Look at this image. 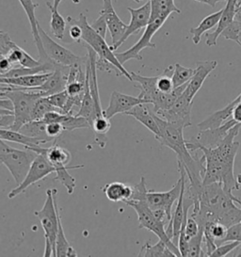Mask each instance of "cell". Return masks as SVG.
Here are the masks:
<instances>
[{
  "label": "cell",
  "mask_w": 241,
  "mask_h": 257,
  "mask_svg": "<svg viewBox=\"0 0 241 257\" xmlns=\"http://www.w3.org/2000/svg\"><path fill=\"white\" fill-rule=\"evenodd\" d=\"M185 195L193 201L191 217L200 227L209 222H220L231 227L241 221V207H237L234 196L226 192L220 183L203 185L201 189L192 191L187 189Z\"/></svg>",
  "instance_id": "1"
},
{
  "label": "cell",
  "mask_w": 241,
  "mask_h": 257,
  "mask_svg": "<svg viewBox=\"0 0 241 257\" xmlns=\"http://www.w3.org/2000/svg\"><path fill=\"white\" fill-rule=\"evenodd\" d=\"M240 123L230 129L224 140L217 147H201L198 151L203 153L205 159V172L203 185L220 183L226 192L233 196V190H238L240 185L233 173L234 159L239 149V143L234 139L238 135Z\"/></svg>",
  "instance_id": "2"
},
{
  "label": "cell",
  "mask_w": 241,
  "mask_h": 257,
  "mask_svg": "<svg viewBox=\"0 0 241 257\" xmlns=\"http://www.w3.org/2000/svg\"><path fill=\"white\" fill-rule=\"evenodd\" d=\"M0 97L11 99L15 106V122L11 130L19 131L24 124L32 121V109L44 94L41 91H30L7 84L1 83Z\"/></svg>",
  "instance_id": "3"
},
{
  "label": "cell",
  "mask_w": 241,
  "mask_h": 257,
  "mask_svg": "<svg viewBox=\"0 0 241 257\" xmlns=\"http://www.w3.org/2000/svg\"><path fill=\"white\" fill-rule=\"evenodd\" d=\"M58 190L48 189L46 199L41 210L34 211L45 232V247L44 256H56V240L59 231V205L57 203Z\"/></svg>",
  "instance_id": "4"
},
{
  "label": "cell",
  "mask_w": 241,
  "mask_h": 257,
  "mask_svg": "<svg viewBox=\"0 0 241 257\" xmlns=\"http://www.w3.org/2000/svg\"><path fill=\"white\" fill-rule=\"evenodd\" d=\"M66 21L68 24H77L82 29V41L88 46H90L96 54L99 59H103L106 61H110L117 68L123 73V76L127 77L129 81L132 82V76L131 73H128V70L124 67V64H122L119 60L116 57V54L114 53L111 46H108L105 42V39L103 38L100 34H98L96 31L92 29V27L88 23L87 17L83 14L79 15V18L75 19L72 16H67Z\"/></svg>",
  "instance_id": "5"
},
{
  "label": "cell",
  "mask_w": 241,
  "mask_h": 257,
  "mask_svg": "<svg viewBox=\"0 0 241 257\" xmlns=\"http://www.w3.org/2000/svg\"><path fill=\"white\" fill-rule=\"evenodd\" d=\"M6 143L7 142L2 140L0 142V161L10 171L18 186L26 178L38 154L29 149H16Z\"/></svg>",
  "instance_id": "6"
},
{
  "label": "cell",
  "mask_w": 241,
  "mask_h": 257,
  "mask_svg": "<svg viewBox=\"0 0 241 257\" xmlns=\"http://www.w3.org/2000/svg\"><path fill=\"white\" fill-rule=\"evenodd\" d=\"M125 204H128L135 210L139 219L140 229H146L148 231H151L152 233L158 236L159 239L165 242L169 249L173 251L176 256H182L178 246L175 243H173V240L167 234L165 223L156 218L153 210L149 207L146 201H128Z\"/></svg>",
  "instance_id": "7"
},
{
  "label": "cell",
  "mask_w": 241,
  "mask_h": 257,
  "mask_svg": "<svg viewBox=\"0 0 241 257\" xmlns=\"http://www.w3.org/2000/svg\"><path fill=\"white\" fill-rule=\"evenodd\" d=\"M167 19L168 18L164 16H151L150 22L144 29L143 36L138 41V43H136L134 46L122 53H115L120 63L125 64L126 62L131 60L143 61V58L141 55V52L145 48H156V45L152 43V39L161 29V27L164 25Z\"/></svg>",
  "instance_id": "8"
},
{
  "label": "cell",
  "mask_w": 241,
  "mask_h": 257,
  "mask_svg": "<svg viewBox=\"0 0 241 257\" xmlns=\"http://www.w3.org/2000/svg\"><path fill=\"white\" fill-rule=\"evenodd\" d=\"M38 30L40 32V36L42 39V43L45 48V53L54 62L64 65V66H73L77 64L86 63L88 61V55L84 57H79L75 53H73L68 48L60 46L57 42H55L43 28L38 24Z\"/></svg>",
  "instance_id": "9"
},
{
  "label": "cell",
  "mask_w": 241,
  "mask_h": 257,
  "mask_svg": "<svg viewBox=\"0 0 241 257\" xmlns=\"http://www.w3.org/2000/svg\"><path fill=\"white\" fill-rule=\"evenodd\" d=\"M56 173V169L53 166L52 163L48 160L44 154H38L37 157L33 160L30 168V171L27 174L24 181L18 185L15 189H13L8 197L10 199H14L19 194L25 192L30 186L36 184L39 181L45 179L49 174Z\"/></svg>",
  "instance_id": "10"
},
{
  "label": "cell",
  "mask_w": 241,
  "mask_h": 257,
  "mask_svg": "<svg viewBox=\"0 0 241 257\" xmlns=\"http://www.w3.org/2000/svg\"><path fill=\"white\" fill-rule=\"evenodd\" d=\"M237 122L231 118L230 120L224 122L222 125L217 128L200 130V133L195 138L187 141L188 150L193 153L198 151L201 147L214 148L220 144L224 138L227 136L230 129L233 127Z\"/></svg>",
  "instance_id": "11"
},
{
  "label": "cell",
  "mask_w": 241,
  "mask_h": 257,
  "mask_svg": "<svg viewBox=\"0 0 241 257\" xmlns=\"http://www.w3.org/2000/svg\"><path fill=\"white\" fill-rule=\"evenodd\" d=\"M193 106V101L188 99L186 94L179 96V98L175 101V103L170 108L161 110L155 113L176 125H179L183 128L191 126V110Z\"/></svg>",
  "instance_id": "12"
},
{
  "label": "cell",
  "mask_w": 241,
  "mask_h": 257,
  "mask_svg": "<svg viewBox=\"0 0 241 257\" xmlns=\"http://www.w3.org/2000/svg\"><path fill=\"white\" fill-rule=\"evenodd\" d=\"M182 191V178L176 182L169 191L158 192L148 190L146 194V203L152 210L154 209H163L165 210L169 219L173 217V206L174 203L179 199Z\"/></svg>",
  "instance_id": "13"
},
{
  "label": "cell",
  "mask_w": 241,
  "mask_h": 257,
  "mask_svg": "<svg viewBox=\"0 0 241 257\" xmlns=\"http://www.w3.org/2000/svg\"><path fill=\"white\" fill-rule=\"evenodd\" d=\"M128 12L131 15L130 23L128 26L127 31L120 42L116 46H111L113 51L117 50L131 35L138 33L147 27V25L150 22L151 19V3L149 0L145 4H143L142 7L138 9H133L128 7Z\"/></svg>",
  "instance_id": "14"
},
{
  "label": "cell",
  "mask_w": 241,
  "mask_h": 257,
  "mask_svg": "<svg viewBox=\"0 0 241 257\" xmlns=\"http://www.w3.org/2000/svg\"><path fill=\"white\" fill-rule=\"evenodd\" d=\"M21 6H22L26 15L28 16L29 22L30 24V28H31V33L33 36V41L34 44L37 47L38 53H39V60L41 64H48V63H56L46 55L45 53V48L42 43V39L40 36V32L38 30V24L39 21L35 16V10L39 6L37 3H34L33 0H19Z\"/></svg>",
  "instance_id": "15"
},
{
  "label": "cell",
  "mask_w": 241,
  "mask_h": 257,
  "mask_svg": "<svg viewBox=\"0 0 241 257\" xmlns=\"http://www.w3.org/2000/svg\"><path fill=\"white\" fill-rule=\"evenodd\" d=\"M146 103L144 100L140 98L139 96L135 97L132 95H128L120 93L118 91H113L110 94L109 104L104 110V114L108 118L111 119L117 114H126L134 106Z\"/></svg>",
  "instance_id": "16"
},
{
  "label": "cell",
  "mask_w": 241,
  "mask_h": 257,
  "mask_svg": "<svg viewBox=\"0 0 241 257\" xmlns=\"http://www.w3.org/2000/svg\"><path fill=\"white\" fill-rule=\"evenodd\" d=\"M71 66H64L59 64L58 67L45 81V83L35 89H26L30 91H41L44 97L52 95L54 93L64 91L67 86L68 77ZM24 89V88H23Z\"/></svg>",
  "instance_id": "17"
},
{
  "label": "cell",
  "mask_w": 241,
  "mask_h": 257,
  "mask_svg": "<svg viewBox=\"0 0 241 257\" xmlns=\"http://www.w3.org/2000/svg\"><path fill=\"white\" fill-rule=\"evenodd\" d=\"M105 17L108 31L110 33L111 46H116L125 35L128 26L120 20L113 7L112 0H103V8L100 12Z\"/></svg>",
  "instance_id": "18"
},
{
  "label": "cell",
  "mask_w": 241,
  "mask_h": 257,
  "mask_svg": "<svg viewBox=\"0 0 241 257\" xmlns=\"http://www.w3.org/2000/svg\"><path fill=\"white\" fill-rule=\"evenodd\" d=\"M217 61H198L196 63L195 73L189 80L188 86L184 91V93L188 99L193 101L197 92L202 88L203 82L205 81L207 76L217 68Z\"/></svg>",
  "instance_id": "19"
},
{
  "label": "cell",
  "mask_w": 241,
  "mask_h": 257,
  "mask_svg": "<svg viewBox=\"0 0 241 257\" xmlns=\"http://www.w3.org/2000/svg\"><path fill=\"white\" fill-rule=\"evenodd\" d=\"M237 1L238 0H227L226 1L225 7L223 9L221 17L217 25V29L213 32L205 34L206 46H210V47L217 46L218 37L221 35L222 31H224L228 26H230L231 24L233 23V20L235 19V16H236Z\"/></svg>",
  "instance_id": "20"
},
{
  "label": "cell",
  "mask_w": 241,
  "mask_h": 257,
  "mask_svg": "<svg viewBox=\"0 0 241 257\" xmlns=\"http://www.w3.org/2000/svg\"><path fill=\"white\" fill-rule=\"evenodd\" d=\"M151 104L142 103L130 109L126 115L131 116L137 121H140L146 128L158 138L160 135V130L155 118V111L150 107Z\"/></svg>",
  "instance_id": "21"
},
{
  "label": "cell",
  "mask_w": 241,
  "mask_h": 257,
  "mask_svg": "<svg viewBox=\"0 0 241 257\" xmlns=\"http://www.w3.org/2000/svg\"><path fill=\"white\" fill-rule=\"evenodd\" d=\"M239 101H240V97L238 95L236 98L233 99L232 102H230L223 108L211 114L210 116H208L205 120L198 123V125H197L198 128L200 130H206V129L219 127L220 125H222L224 122L232 118L233 106H235V104L238 103Z\"/></svg>",
  "instance_id": "22"
},
{
  "label": "cell",
  "mask_w": 241,
  "mask_h": 257,
  "mask_svg": "<svg viewBox=\"0 0 241 257\" xmlns=\"http://www.w3.org/2000/svg\"><path fill=\"white\" fill-rule=\"evenodd\" d=\"M52 73L36 74L18 77H1L0 82L24 89H35L45 83Z\"/></svg>",
  "instance_id": "23"
},
{
  "label": "cell",
  "mask_w": 241,
  "mask_h": 257,
  "mask_svg": "<svg viewBox=\"0 0 241 257\" xmlns=\"http://www.w3.org/2000/svg\"><path fill=\"white\" fill-rule=\"evenodd\" d=\"M0 140L5 141L7 143L22 144L26 149L38 147L41 146L42 144H46L45 141L41 139L28 136L21 133L20 131H15L11 129H0Z\"/></svg>",
  "instance_id": "24"
},
{
  "label": "cell",
  "mask_w": 241,
  "mask_h": 257,
  "mask_svg": "<svg viewBox=\"0 0 241 257\" xmlns=\"http://www.w3.org/2000/svg\"><path fill=\"white\" fill-rule=\"evenodd\" d=\"M105 197L114 203L128 202L133 193V186H128L122 182H112L105 185L103 189Z\"/></svg>",
  "instance_id": "25"
},
{
  "label": "cell",
  "mask_w": 241,
  "mask_h": 257,
  "mask_svg": "<svg viewBox=\"0 0 241 257\" xmlns=\"http://www.w3.org/2000/svg\"><path fill=\"white\" fill-rule=\"evenodd\" d=\"M222 12H223V9L212 14L210 16H206L196 28L190 29L189 32L192 34V42L194 45L200 44L201 38L203 34L218 25V21L222 15Z\"/></svg>",
  "instance_id": "26"
},
{
  "label": "cell",
  "mask_w": 241,
  "mask_h": 257,
  "mask_svg": "<svg viewBox=\"0 0 241 257\" xmlns=\"http://www.w3.org/2000/svg\"><path fill=\"white\" fill-rule=\"evenodd\" d=\"M111 127L110 119H108L105 114L97 116L91 123V130L95 135V143L99 147L104 148L107 144L106 134Z\"/></svg>",
  "instance_id": "27"
},
{
  "label": "cell",
  "mask_w": 241,
  "mask_h": 257,
  "mask_svg": "<svg viewBox=\"0 0 241 257\" xmlns=\"http://www.w3.org/2000/svg\"><path fill=\"white\" fill-rule=\"evenodd\" d=\"M56 169L57 174L54 178L55 181H59L65 187L67 190L68 194H73L75 191L76 184H75V178L68 173V170H77V169H83L85 165H75V166H67V165H58L54 166Z\"/></svg>",
  "instance_id": "28"
},
{
  "label": "cell",
  "mask_w": 241,
  "mask_h": 257,
  "mask_svg": "<svg viewBox=\"0 0 241 257\" xmlns=\"http://www.w3.org/2000/svg\"><path fill=\"white\" fill-rule=\"evenodd\" d=\"M46 124L47 123L43 120H32V121L27 122L26 124H24L19 131L28 136L41 139V140L45 141L46 144L55 142L56 140H54L53 138L47 135Z\"/></svg>",
  "instance_id": "29"
},
{
  "label": "cell",
  "mask_w": 241,
  "mask_h": 257,
  "mask_svg": "<svg viewBox=\"0 0 241 257\" xmlns=\"http://www.w3.org/2000/svg\"><path fill=\"white\" fill-rule=\"evenodd\" d=\"M46 5L51 13V20H50L51 33L55 38L63 41L65 38L64 36H65L67 21L58 12V9H56L53 6V3L46 2Z\"/></svg>",
  "instance_id": "30"
},
{
  "label": "cell",
  "mask_w": 241,
  "mask_h": 257,
  "mask_svg": "<svg viewBox=\"0 0 241 257\" xmlns=\"http://www.w3.org/2000/svg\"><path fill=\"white\" fill-rule=\"evenodd\" d=\"M151 3V16H164L169 18L173 14H181L174 0H149Z\"/></svg>",
  "instance_id": "31"
},
{
  "label": "cell",
  "mask_w": 241,
  "mask_h": 257,
  "mask_svg": "<svg viewBox=\"0 0 241 257\" xmlns=\"http://www.w3.org/2000/svg\"><path fill=\"white\" fill-rule=\"evenodd\" d=\"M56 256H77V253L74 248L70 245L64 234V230L62 227L61 217L59 211V231L56 240Z\"/></svg>",
  "instance_id": "32"
},
{
  "label": "cell",
  "mask_w": 241,
  "mask_h": 257,
  "mask_svg": "<svg viewBox=\"0 0 241 257\" xmlns=\"http://www.w3.org/2000/svg\"><path fill=\"white\" fill-rule=\"evenodd\" d=\"M57 122H60L65 131H74L75 129H90L88 120L75 114L60 113Z\"/></svg>",
  "instance_id": "33"
},
{
  "label": "cell",
  "mask_w": 241,
  "mask_h": 257,
  "mask_svg": "<svg viewBox=\"0 0 241 257\" xmlns=\"http://www.w3.org/2000/svg\"><path fill=\"white\" fill-rule=\"evenodd\" d=\"M139 256L142 257H166L176 256L174 252L169 249L164 241L159 239V241L155 245H150L149 242H146L141 249Z\"/></svg>",
  "instance_id": "34"
},
{
  "label": "cell",
  "mask_w": 241,
  "mask_h": 257,
  "mask_svg": "<svg viewBox=\"0 0 241 257\" xmlns=\"http://www.w3.org/2000/svg\"><path fill=\"white\" fill-rule=\"evenodd\" d=\"M194 73H195V69L188 68V67L182 66L179 63H175L173 76H172L174 89L189 82Z\"/></svg>",
  "instance_id": "35"
},
{
  "label": "cell",
  "mask_w": 241,
  "mask_h": 257,
  "mask_svg": "<svg viewBox=\"0 0 241 257\" xmlns=\"http://www.w3.org/2000/svg\"><path fill=\"white\" fill-rule=\"evenodd\" d=\"M51 111H60V109L53 106L52 104L47 100L46 97H41L38 100L35 106L32 109L31 117L32 120H43L46 114Z\"/></svg>",
  "instance_id": "36"
},
{
  "label": "cell",
  "mask_w": 241,
  "mask_h": 257,
  "mask_svg": "<svg viewBox=\"0 0 241 257\" xmlns=\"http://www.w3.org/2000/svg\"><path fill=\"white\" fill-rule=\"evenodd\" d=\"M203 228L201 227L197 235L191 237L188 241L187 256H204L203 254Z\"/></svg>",
  "instance_id": "37"
},
{
  "label": "cell",
  "mask_w": 241,
  "mask_h": 257,
  "mask_svg": "<svg viewBox=\"0 0 241 257\" xmlns=\"http://www.w3.org/2000/svg\"><path fill=\"white\" fill-rule=\"evenodd\" d=\"M46 98L52 104L53 106H56L57 108H59L64 113V109L67 106L68 100H69V95H68L66 90L54 93L49 96H46Z\"/></svg>",
  "instance_id": "38"
},
{
  "label": "cell",
  "mask_w": 241,
  "mask_h": 257,
  "mask_svg": "<svg viewBox=\"0 0 241 257\" xmlns=\"http://www.w3.org/2000/svg\"><path fill=\"white\" fill-rule=\"evenodd\" d=\"M241 31V20L234 19L233 23L228 26L224 31H222L221 35L226 40H231L234 43H237L238 35Z\"/></svg>",
  "instance_id": "39"
},
{
  "label": "cell",
  "mask_w": 241,
  "mask_h": 257,
  "mask_svg": "<svg viewBox=\"0 0 241 257\" xmlns=\"http://www.w3.org/2000/svg\"><path fill=\"white\" fill-rule=\"evenodd\" d=\"M240 245L241 242L239 241L224 242L216 248V249L212 252L211 256H226L230 254L237 247H239Z\"/></svg>",
  "instance_id": "40"
},
{
  "label": "cell",
  "mask_w": 241,
  "mask_h": 257,
  "mask_svg": "<svg viewBox=\"0 0 241 257\" xmlns=\"http://www.w3.org/2000/svg\"><path fill=\"white\" fill-rule=\"evenodd\" d=\"M147 192H148V189L146 188L145 177L142 176L140 183L137 184L136 186H133V193L129 201H146Z\"/></svg>",
  "instance_id": "41"
},
{
  "label": "cell",
  "mask_w": 241,
  "mask_h": 257,
  "mask_svg": "<svg viewBox=\"0 0 241 257\" xmlns=\"http://www.w3.org/2000/svg\"><path fill=\"white\" fill-rule=\"evenodd\" d=\"M227 241L241 242V221L228 228L224 239V242Z\"/></svg>",
  "instance_id": "42"
},
{
  "label": "cell",
  "mask_w": 241,
  "mask_h": 257,
  "mask_svg": "<svg viewBox=\"0 0 241 257\" xmlns=\"http://www.w3.org/2000/svg\"><path fill=\"white\" fill-rule=\"evenodd\" d=\"M92 27V29L97 32L98 34H100L103 38L105 39V34L106 31L108 30L107 28V24L105 22V17L103 15L99 14V17L96 20L93 21V23L90 25Z\"/></svg>",
  "instance_id": "43"
},
{
  "label": "cell",
  "mask_w": 241,
  "mask_h": 257,
  "mask_svg": "<svg viewBox=\"0 0 241 257\" xmlns=\"http://www.w3.org/2000/svg\"><path fill=\"white\" fill-rule=\"evenodd\" d=\"M65 131L62 124L60 122H49L46 124V133L49 137L53 138L54 140H57L62 134V132Z\"/></svg>",
  "instance_id": "44"
},
{
  "label": "cell",
  "mask_w": 241,
  "mask_h": 257,
  "mask_svg": "<svg viewBox=\"0 0 241 257\" xmlns=\"http://www.w3.org/2000/svg\"><path fill=\"white\" fill-rule=\"evenodd\" d=\"M69 37L71 40L76 43H80L82 41L83 31L81 27L77 24H69Z\"/></svg>",
  "instance_id": "45"
},
{
  "label": "cell",
  "mask_w": 241,
  "mask_h": 257,
  "mask_svg": "<svg viewBox=\"0 0 241 257\" xmlns=\"http://www.w3.org/2000/svg\"><path fill=\"white\" fill-rule=\"evenodd\" d=\"M15 122V114L0 113V128L11 129Z\"/></svg>",
  "instance_id": "46"
},
{
  "label": "cell",
  "mask_w": 241,
  "mask_h": 257,
  "mask_svg": "<svg viewBox=\"0 0 241 257\" xmlns=\"http://www.w3.org/2000/svg\"><path fill=\"white\" fill-rule=\"evenodd\" d=\"M15 67V65L12 63V61H10L6 57H1V61H0V73L1 75L6 74L10 70Z\"/></svg>",
  "instance_id": "47"
},
{
  "label": "cell",
  "mask_w": 241,
  "mask_h": 257,
  "mask_svg": "<svg viewBox=\"0 0 241 257\" xmlns=\"http://www.w3.org/2000/svg\"><path fill=\"white\" fill-rule=\"evenodd\" d=\"M0 106H1V109L15 111L14 103L11 99L8 98V97H1V99H0Z\"/></svg>",
  "instance_id": "48"
},
{
  "label": "cell",
  "mask_w": 241,
  "mask_h": 257,
  "mask_svg": "<svg viewBox=\"0 0 241 257\" xmlns=\"http://www.w3.org/2000/svg\"><path fill=\"white\" fill-rule=\"evenodd\" d=\"M232 118L237 123L241 124V102L239 101L238 103L235 104V106H233V112H232Z\"/></svg>",
  "instance_id": "49"
},
{
  "label": "cell",
  "mask_w": 241,
  "mask_h": 257,
  "mask_svg": "<svg viewBox=\"0 0 241 257\" xmlns=\"http://www.w3.org/2000/svg\"><path fill=\"white\" fill-rule=\"evenodd\" d=\"M194 1L200 2V3H203V4H207V5H209L211 7H215L218 2L223 1V0H194Z\"/></svg>",
  "instance_id": "50"
},
{
  "label": "cell",
  "mask_w": 241,
  "mask_h": 257,
  "mask_svg": "<svg viewBox=\"0 0 241 257\" xmlns=\"http://www.w3.org/2000/svg\"><path fill=\"white\" fill-rule=\"evenodd\" d=\"M235 19H239V20H241V0L237 1V11H236Z\"/></svg>",
  "instance_id": "51"
},
{
  "label": "cell",
  "mask_w": 241,
  "mask_h": 257,
  "mask_svg": "<svg viewBox=\"0 0 241 257\" xmlns=\"http://www.w3.org/2000/svg\"><path fill=\"white\" fill-rule=\"evenodd\" d=\"M231 256H239L241 257V247H237L236 249L233 250L231 253H230Z\"/></svg>",
  "instance_id": "52"
},
{
  "label": "cell",
  "mask_w": 241,
  "mask_h": 257,
  "mask_svg": "<svg viewBox=\"0 0 241 257\" xmlns=\"http://www.w3.org/2000/svg\"><path fill=\"white\" fill-rule=\"evenodd\" d=\"M62 0H53V6L56 9H59V6L60 5Z\"/></svg>",
  "instance_id": "53"
},
{
  "label": "cell",
  "mask_w": 241,
  "mask_h": 257,
  "mask_svg": "<svg viewBox=\"0 0 241 257\" xmlns=\"http://www.w3.org/2000/svg\"><path fill=\"white\" fill-rule=\"evenodd\" d=\"M234 202H235L236 204H238V205L241 207V200L239 198H236V197H235V198H234Z\"/></svg>",
  "instance_id": "54"
},
{
  "label": "cell",
  "mask_w": 241,
  "mask_h": 257,
  "mask_svg": "<svg viewBox=\"0 0 241 257\" xmlns=\"http://www.w3.org/2000/svg\"><path fill=\"white\" fill-rule=\"evenodd\" d=\"M236 44L241 47V31L239 32V35H238V39H237V43Z\"/></svg>",
  "instance_id": "55"
},
{
  "label": "cell",
  "mask_w": 241,
  "mask_h": 257,
  "mask_svg": "<svg viewBox=\"0 0 241 257\" xmlns=\"http://www.w3.org/2000/svg\"><path fill=\"white\" fill-rule=\"evenodd\" d=\"M236 180H237L238 184L241 186V174H238V175L236 176Z\"/></svg>",
  "instance_id": "56"
},
{
  "label": "cell",
  "mask_w": 241,
  "mask_h": 257,
  "mask_svg": "<svg viewBox=\"0 0 241 257\" xmlns=\"http://www.w3.org/2000/svg\"><path fill=\"white\" fill-rule=\"evenodd\" d=\"M134 1H136L137 3H139V2H142V1H143V0H134Z\"/></svg>",
  "instance_id": "57"
},
{
  "label": "cell",
  "mask_w": 241,
  "mask_h": 257,
  "mask_svg": "<svg viewBox=\"0 0 241 257\" xmlns=\"http://www.w3.org/2000/svg\"><path fill=\"white\" fill-rule=\"evenodd\" d=\"M223 1H227V0H223Z\"/></svg>",
  "instance_id": "58"
}]
</instances>
